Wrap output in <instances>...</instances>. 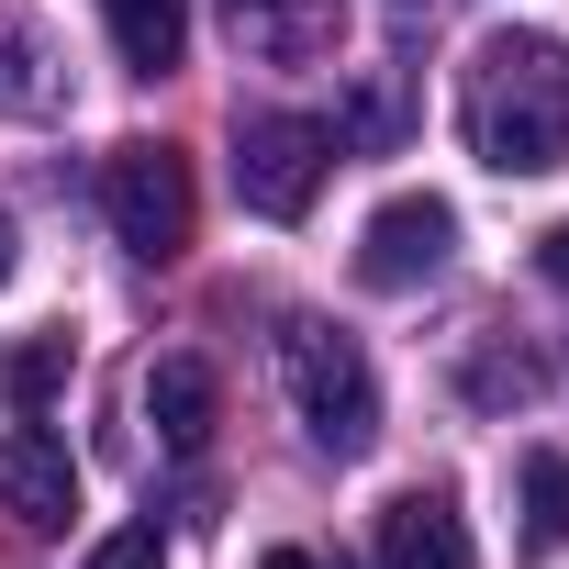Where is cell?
Wrapping results in <instances>:
<instances>
[{"label": "cell", "instance_id": "obj_1", "mask_svg": "<svg viewBox=\"0 0 569 569\" xmlns=\"http://www.w3.org/2000/svg\"><path fill=\"white\" fill-rule=\"evenodd\" d=\"M458 123L469 157L502 179H536L569 157V46L558 34H480L469 79H458Z\"/></svg>", "mask_w": 569, "mask_h": 569}, {"label": "cell", "instance_id": "obj_2", "mask_svg": "<svg viewBox=\"0 0 569 569\" xmlns=\"http://www.w3.org/2000/svg\"><path fill=\"white\" fill-rule=\"evenodd\" d=\"M279 391H291V413H302V436L325 458H369L380 447V380H369L358 336L291 325V336H279Z\"/></svg>", "mask_w": 569, "mask_h": 569}, {"label": "cell", "instance_id": "obj_3", "mask_svg": "<svg viewBox=\"0 0 569 569\" xmlns=\"http://www.w3.org/2000/svg\"><path fill=\"white\" fill-rule=\"evenodd\" d=\"M325 168H336V134H325L313 112H257V123H234V201L268 212V223H302L313 190H325Z\"/></svg>", "mask_w": 569, "mask_h": 569}, {"label": "cell", "instance_id": "obj_4", "mask_svg": "<svg viewBox=\"0 0 569 569\" xmlns=\"http://www.w3.org/2000/svg\"><path fill=\"white\" fill-rule=\"evenodd\" d=\"M101 212H112V234H123L146 268H168V257L190 246V223H201L190 168H179L168 146H112V157H101Z\"/></svg>", "mask_w": 569, "mask_h": 569}, {"label": "cell", "instance_id": "obj_5", "mask_svg": "<svg viewBox=\"0 0 569 569\" xmlns=\"http://www.w3.org/2000/svg\"><path fill=\"white\" fill-rule=\"evenodd\" d=\"M447 257H458V212H447L436 190H402V201H380L369 234H358V291L402 302V291H425Z\"/></svg>", "mask_w": 569, "mask_h": 569}, {"label": "cell", "instance_id": "obj_6", "mask_svg": "<svg viewBox=\"0 0 569 569\" xmlns=\"http://www.w3.org/2000/svg\"><path fill=\"white\" fill-rule=\"evenodd\" d=\"M0 513L34 525V536H57V525L79 513V458H68L46 425H12V436H0Z\"/></svg>", "mask_w": 569, "mask_h": 569}, {"label": "cell", "instance_id": "obj_7", "mask_svg": "<svg viewBox=\"0 0 569 569\" xmlns=\"http://www.w3.org/2000/svg\"><path fill=\"white\" fill-rule=\"evenodd\" d=\"M0 112L12 123H57L68 112V46L34 12H0Z\"/></svg>", "mask_w": 569, "mask_h": 569}, {"label": "cell", "instance_id": "obj_8", "mask_svg": "<svg viewBox=\"0 0 569 569\" xmlns=\"http://www.w3.org/2000/svg\"><path fill=\"white\" fill-rule=\"evenodd\" d=\"M369 558H380V569H469V525H458L447 491H402V502L380 513Z\"/></svg>", "mask_w": 569, "mask_h": 569}, {"label": "cell", "instance_id": "obj_9", "mask_svg": "<svg viewBox=\"0 0 569 569\" xmlns=\"http://www.w3.org/2000/svg\"><path fill=\"white\" fill-rule=\"evenodd\" d=\"M212 413H223V391H212L201 358H157V369H146V425H157L168 458H201V447H212Z\"/></svg>", "mask_w": 569, "mask_h": 569}, {"label": "cell", "instance_id": "obj_10", "mask_svg": "<svg viewBox=\"0 0 569 569\" xmlns=\"http://www.w3.org/2000/svg\"><path fill=\"white\" fill-rule=\"evenodd\" d=\"M101 23H112V57L134 79H168L190 57V0H101Z\"/></svg>", "mask_w": 569, "mask_h": 569}, {"label": "cell", "instance_id": "obj_11", "mask_svg": "<svg viewBox=\"0 0 569 569\" xmlns=\"http://www.w3.org/2000/svg\"><path fill=\"white\" fill-rule=\"evenodd\" d=\"M513 502H525V558H558V547H569V458H558V447H525Z\"/></svg>", "mask_w": 569, "mask_h": 569}, {"label": "cell", "instance_id": "obj_12", "mask_svg": "<svg viewBox=\"0 0 569 569\" xmlns=\"http://www.w3.org/2000/svg\"><path fill=\"white\" fill-rule=\"evenodd\" d=\"M413 134V101H402V68H369L358 90H347V112H336V146H369V157H391Z\"/></svg>", "mask_w": 569, "mask_h": 569}, {"label": "cell", "instance_id": "obj_13", "mask_svg": "<svg viewBox=\"0 0 569 569\" xmlns=\"http://www.w3.org/2000/svg\"><path fill=\"white\" fill-rule=\"evenodd\" d=\"M57 380H68V336H23L12 358H0V391H12L23 413H46V402H57Z\"/></svg>", "mask_w": 569, "mask_h": 569}, {"label": "cell", "instance_id": "obj_14", "mask_svg": "<svg viewBox=\"0 0 569 569\" xmlns=\"http://www.w3.org/2000/svg\"><path fill=\"white\" fill-rule=\"evenodd\" d=\"M90 569H168V536H157V525H123V536L90 547Z\"/></svg>", "mask_w": 569, "mask_h": 569}, {"label": "cell", "instance_id": "obj_15", "mask_svg": "<svg viewBox=\"0 0 569 569\" xmlns=\"http://www.w3.org/2000/svg\"><path fill=\"white\" fill-rule=\"evenodd\" d=\"M536 268H547V279H569V223H547V234H536Z\"/></svg>", "mask_w": 569, "mask_h": 569}, {"label": "cell", "instance_id": "obj_16", "mask_svg": "<svg viewBox=\"0 0 569 569\" xmlns=\"http://www.w3.org/2000/svg\"><path fill=\"white\" fill-rule=\"evenodd\" d=\"M257 569H313V558H302V547H268V558H257Z\"/></svg>", "mask_w": 569, "mask_h": 569}, {"label": "cell", "instance_id": "obj_17", "mask_svg": "<svg viewBox=\"0 0 569 569\" xmlns=\"http://www.w3.org/2000/svg\"><path fill=\"white\" fill-rule=\"evenodd\" d=\"M0 279H12V212H0Z\"/></svg>", "mask_w": 569, "mask_h": 569}]
</instances>
